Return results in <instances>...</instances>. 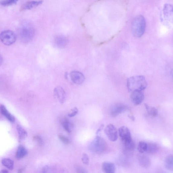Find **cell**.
I'll return each mask as SVG.
<instances>
[{
    "instance_id": "obj_1",
    "label": "cell",
    "mask_w": 173,
    "mask_h": 173,
    "mask_svg": "<svg viewBox=\"0 0 173 173\" xmlns=\"http://www.w3.org/2000/svg\"><path fill=\"white\" fill-rule=\"evenodd\" d=\"M127 87L130 92L135 90L142 91L146 88L147 83L143 76H136L130 78L127 81Z\"/></svg>"
},
{
    "instance_id": "obj_2",
    "label": "cell",
    "mask_w": 173,
    "mask_h": 173,
    "mask_svg": "<svg viewBox=\"0 0 173 173\" xmlns=\"http://www.w3.org/2000/svg\"><path fill=\"white\" fill-rule=\"evenodd\" d=\"M146 22L144 17L138 16L133 19L131 24L133 35L137 38L142 36L145 31Z\"/></svg>"
},
{
    "instance_id": "obj_3",
    "label": "cell",
    "mask_w": 173,
    "mask_h": 173,
    "mask_svg": "<svg viewBox=\"0 0 173 173\" xmlns=\"http://www.w3.org/2000/svg\"><path fill=\"white\" fill-rule=\"evenodd\" d=\"M91 151L98 154H103L107 149V145L104 139L99 136H97L89 147Z\"/></svg>"
},
{
    "instance_id": "obj_4",
    "label": "cell",
    "mask_w": 173,
    "mask_h": 173,
    "mask_svg": "<svg viewBox=\"0 0 173 173\" xmlns=\"http://www.w3.org/2000/svg\"><path fill=\"white\" fill-rule=\"evenodd\" d=\"M35 30L32 25L26 23L23 24L19 30V34L22 41L27 43L33 39Z\"/></svg>"
},
{
    "instance_id": "obj_5",
    "label": "cell",
    "mask_w": 173,
    "mask_h": 173,
    "mask_svg": "<svg viewBox=\"0 0 173 173\" xmlns=\"http://www.w3.org/2000/svg\"><path fill=\"white\" fill-rule=\"evenodd\" d=\"M16 38L15 33L10 30L3 31L0 35L1 41L6 45H10L14 43Z\"/></svg>"
},
{
    "instance_id": "obj_6",
    "label": "cell",
    "mask_w": 173,
    "mask_h": 173,
    "mask_svg": "<svg viewBox=\"0 0 173 173\" xmlns=\"http://www.w3.org/2000/svg\"><path fill=\"white\" fill-rule=\"evenodd\" d=\"M129 110V107L126 105L120 103L116 104L111 109L110 114L112 117H115Z\"/></svg>"
},
{
    "instance_id": "obj_7",
    "label": "cell",
    "mask_w": 173,
    "mask_h": 173,
    "mask_svg": "<svg viewBox=\"0 0 173 173\" xmlns=\"http://www.w3.org/2000/svg\"><path fill=\"white\" fill-rule=\"evenodd\" d=\"M104 132L110 141L115 142L117 140L118 138L117 131L116 127L113 125H107L104 129Z\"/></svg>"
},
{
    "instance_id": "obj_8",
    "label": "cell",
    "mask_w": 173,
    "mask_h": 173,
    "mask_svg": "<svg viewBox=\"0 0 173 173\" xmlns=\"http://www.w3.org/2000/svg\"><path fill=\"white\" fill-rule=\"evenodd\" d=\"M130 98L133 104L138 106L142 103L144 100V96L141 91L135 90L132 92Z\"/></svg>"
},
{
    "instance_id": "obj_9",
    "label": "cell",
    "mask_w": 173,
    "mask_h": 173,
    "mask_svg": "<svg viewBox=\"0 0 173 173\" xmlns=\"http://www.w3.org/2000/svg\"><path fill=\"white\" fill-rule=\"evenodd\" d=\"M118 132L119 135L123 142L132 139L131 133L126 127H121L119 129Z\"/></svg>"
},
{
    "instance_id": "obj_10",
    "label": "cell",
    "mask_w": 173,
    "mask_h": 173,
    "mask_svg": "<svg viewBox=\"0 0 173 173\" xmlns=\"http://www.w3.org/2000/svg\"><path fill=\"white\" fill-rule=\"evenodd\" d=\"M70 77L74 83L77 85H81L85 80L84 75L80 72L73 71L70 73Z\"/></svg>"
},
{
    "instance_id": "obj_11",
    "label": "cell",
    "mask_w": 173,
    "mask_h": 173,
    "mask_svg": "<svg viewBox=\"0 0 173 173\" xmlns=\"http://www.w3.org/2000/svg\"><path fill=\"white\" fill-rule=\"evenodd\" d=\"M54 94L61 104L64 103L66 100V94L63 88L58 86L54 90Z\"/></svg>"
},
{
    "instance_id": "obj_12",
    "label": "cell",
    "mask_w": 173,
    "mask_h": 173,
    "mask_svg": "<svg viewBox=\"0 0 173 173\" xmlns=\"http://www.w3.org/2000/svg\"><path fill=\"white\" fill-rule=\"evenodd\" d=\"M56 46L59 49H63L68 43V40L66 37L63 36H56L55 39Z\"/></svg>"
},
{
    "instance_id": "obj_13",
    "label": "cell",
    "mask_w": 173,
    "mask_h": 173,
    "mask_svg": "<svg viewBox=\"0 0 173 173\" xmlns=\"http://www.w3.org/2000/svg\"><path fill=\"white\" fill-rule=\"evenodd\" d=\"M103 171L106 173H114L116 171L115 164L109 162H105L102 165Z\"/></svg>"
},
{
    "instance_id": "obj_14",
    "label": "cell",
    "mask_w": 173,
    "mask_h": 173,
    "mask_svg": "<svg viewBox=\"0 0 173 173\" xmlns=\"http://www.w3.org/2000/svg\"><path fill=\"white\" fill-rule=\"evenodd\" d=\"M138 161L140 165L143 168H147L151 165V161L147 156L141 155L138 158Z\"/></svg>"
},
{
    "instance_id": "obj_15",
    "label": "cell",
    "mask_w": 173,
    "mask_h": 173,
    "mask_svg": "<svg viewBox=\"0 0 173 173\" xmlns=\"http://www.w3.org/2000/svg\"><path fill=\"white\" fill-rule=\"evenodd\" d=\"M43 2V1H32L28 2L24 4L21 8V11L31 10L40 5Z\"/></svg>"
},
{
    "instance_id": "obj_16",
    "label": "cell",
    "mask_w": 173,
    "mask_h": 173,
    "mask_svg": "<svg viewBox=\"0 0 173 173\" xmlns=\"http://www.w3.org/2000/svg\"><path fill=\"white\" fill-rule=\"evenodd\" d=\"M0 112L2 114L4 115L10 122L14 123L15 121V118L8 111L6 107L4 106H0Z\"/></svg>"
},
{
    "instance_id": "obj_17",
    "label": "cell",
    "mask_w": 173,
    "mask_h": 173,
    "mask_svg": "<svg viewBox=\"0 0 173 173\" xmlns=\"http://www.w3.org/2000/svg\"><path fill=\"white\" fill-rule=\"evenodd\" d=\"M165 18L168 21L172 20V7L171 5L167 4L164 7L163 10Z\"/></svg>"
},
{
    "instance_id": "obj_18",
    "label": "cell",
    "mask_w": 173,
    "mask_h": 173,
    "mask_svg": "<svg viewBox=\"0 0 173 173\" xmlns=\"http://www.w3.org/2000/svg\"><path fill=\"white\" fill-rule=\"evenodd\" d=\"M17 129L18 130L19 139L20 142L24 140L27 136V133L23 127L19 125L17 126Z\"/></svg>"
},
{
    "instance_id": "obj_19",
    "label": "cell",
    "mask_w": 173,
    "mask_h": 173,
    "mask_svg": "<svg viewBox=\"0 0 173 173\" xmlns=\"http://www.w3.org/2000/svg\"><path fill=\"white\" fill-rule=\"evenodd\" d=\"M165 165L166 168L169 171H173V155H170L165 159Z\"/></svg>"
},
{
    "instance_id": "obj_20",
    "label": "cell",
    "mask_w": 173,
    "mask_h": 173,
    "mask_svg": "<svg viewBox=\"0 0 173 173\" xmlns=\"http://www.w3.org/2000/svg\"><path fill=\"white\" fill-rule=\"evenodd\" d=\"M27 153L26 149L24 146H19L16 152V158L19 159L24 158L27 155Z\"/></svg>"
},
{
    "instance_id": "obj_21",
    "label": "cell",
    "mask_w": 173,
    "mask_h": 173,
    "mask_svg": "<svg viewBox=\"0 0 173 173\" xmlns=\"http://www.w3.org/2000/svg\"><path fill=\"white\" fill-rule=\"evenodd\" d=\"M159 147L157 144L154 143H149L148 144L147 152L149 154H154L159 151Z\"/></svg>"
},
{
    "instance_id": "obj_22",
    "label": "cell",
    "mask_w": 173,
    "mask_h": 173,
    "mask_svg": "<svg viewBox=\"0 0 173 173\" xmlns=\"http://www.w3.org/2000/svg\"><path fill=\"white\" fill-rule=\"evenodd\" d=\"M124 148L127 151H133L135 149L136 145L134 141L131 140L123 142Z\"/></svg>"
},
{
    "instance_id": "obj_23",
    "label": "cell",
    "mask_w": 173,
    "mask_h": 173,
    "mask_svg": "<svg viewBox=\"0 0 173 173\" xmlns=\"http://www.w3.org/2000/svg\"><path fill=\"white\" fill-rule=\"evenodd\" d=\"M2 163L3 165L8 169L12 170L14 168V163L13 161L8 158L2 159Z\"/></svg>"
},
{
    "instance_id": "obj_24",
    "label": "cell",
    "mask_w": 173,
    "mask_h": 173,
    "mask_svg": "<svg viewBox=\"0 0 173 173\" xmlns=\"http://www.w3.org/2000/svg\"><path fill=\"white\" fill-rule=\"evenodd\" d=\"M145 106L150 115L153 117H156L158 116V111L157 109L155 107H150L146 104H145Z\"/></svg>"
},
{
    "instance_id": "obj_25",
    "label": "cell",
    "mask_w": 173,
    "mask_h": 173,
    "mask_svg": "<svg viewBox=\"0 0 173 173\" xmlns=\"http://www.w3.org/2000/svg\"><path fill=\"white\" fill-rule=\"evenodd\" d=\"M147 147H148V144L144 142L140 141L138 144V150L141 154H143L147 152Z\"/></svg>"
},
{
    "instance_id": "obj_26",
    "label": "cell",
    "mask_w": 173,
    "mask_h": 173,
    "mask_svg": "<svg viewBox=\"0 0 173 173\" xmlns=\"http://www.w3.org/2000/svg\"><path fill=\"white\" fill-rule=\"evenodd\" d=\"M71 124L67 118H65L62 121V125L64 129L68 133L71 132Z\"/></svg>"
},
{
    "instance_id": "obj_27",
    "label": "cell",
    "mask_w": 173,
    "mask_h": 173,
    "mask_svg": "<svg viewBox=\"0 0 173 173\" xmlns=\"http://www.w3.org/2000/svg\"><path fill=\"white\" fill-rule=\"evenodd\" d=\"M18 0H3L0 4L4 6H8L14 4Z\"/></svg>"
},
{
    "instance_id": "obj_28",
    "label": "cell",
    "mask_w": 173,
    "mask_h": 173,
    "mask_svg": "<svg viewBox=\"0 0 173 173\" xmlns=\"http://www.w3.org/2000/svg\"><path fill=\"white\" fill-rule=\"evenodd\" d=\"M34 140L38 145L39 146H42L43 145L44 142L42 138L40 136H36L34 137Z\"/></svg>"
},
{
    "instance_id": "obj_29",
    "label": "cell",
    "mask_w": 173,
    "mask_h": 173,
    "mask_svg": "<svg viewBox=\"0 0 173 173\" xmlns=\"http://www.w3.org/2000/svg\"><path fill=\"white\" fill-rule=\"evenodd\" d=\"M81 160L82 162L84 165H88L89 162V159L88 156L86 154L84 153L82 155Z\"/></svg>"
},
{
    "instance_id": "obj_30",
    "label": "cell",
    "mask_w": 173,
    "mask_h": 173,
    "mask_svg": "<svg viewBox=\"0 0 173 173\" xmlns=\"http://www.w3.org/2000/svg\"><path fill=\"white\" fill-rule=\"evenodd\" d=\"M78 110L77 107H75L70 110V111L68 113V116L69 117H74L78 114Z\"/></svg>"
},
{
    "instance_id": "obj_31",
    "label": "cell",
    "mask_w": 173,
    "mask_h": 173,
    "mask_svg": "<svg viewBox=\"0 0 173 173\" xmlns=\"http://www.w3.org/2000/svg\"><path fill=\"white\" fill-rule=\"evenodd\" d=\"M58 137L59 139L64 143L68 144L69 143V139L65 137V136L61 135H59L58 136Z\"/></svg>"
},
{
    "instance_id": "obj_32",
    "label": "cell",
    "mask_w": 173,
    "mask_h": 173,
    "mask_svg": "<svg viewBox=\"0 0 173 173\" xmlns=\"http://www.w3.org/2000/svg\"><path fill=\"white\" fill-rule=\"evenodd\" d=\"M104 127V126L103 125H101L100 127H99V128L98 129L97 132H96V134H98L99 132H100L101 130L103 129Z\"/></svg>"
},
{
    "instance_id": "obj_33",
    "label": "cell",
    "mask_w": 173,
    "mask_h": 173,
    "mask_svg": "<svg viewBox=\"0 0 173 173\" xmlns=\"http://www.w3.org/2000/svg\"><path fill=\"white\" fill-rule=\"evenodd\" d=\"M77 171H79L78 172H81V173H85L86 172L85 171H84L85 170L84 169L81 168H78L77 169Z\"/></svg>"
},
{
    "instance_id": "obj_34",
    "label": "cell",
    "mask_w": 173,
    "mask_h": 173,
    "mask_svg": "<svg viewBox=\"0 0 173 173\" xmlns=\"http://www.w3.org/2000/svg\"><path fill=\"white\" fill-rule=\"evenodd\" d=\"M129 118L131 120L133 121H134L135 120V118L134 116L132 115H130L128 116Z\"/></svg>"
},
{
    "instance_id": "obj_35",
    "label": "cell",
    "mask_w": 173,
    "mask_h": 173,
    "mask_svg": "<svg viewBox=\"0 0 173 173\" xmlns=\"http://www.w3.org/2000/svg\"><path fill=\"white\" fill-rule=\"evenodd\" d=\"M3 62V59L2 56L0 55V66H1Z\"/></svg>"
},
{
    "instance_id": "obj_36",
    "label": "cell",
    "mask_w": 173,
    "mask_h": 173,
    "mask_svg": "<svg viewBox=\"0 0 173 173\" xmlns=\"http://www.w3.org/2000/svg\"><path fill=\"white\" fill-rule=\"evenodd\" d=\"M1 172L3 173H5L8 172V171L6 170H2Z\"/></svg>"
}]
</instances>
